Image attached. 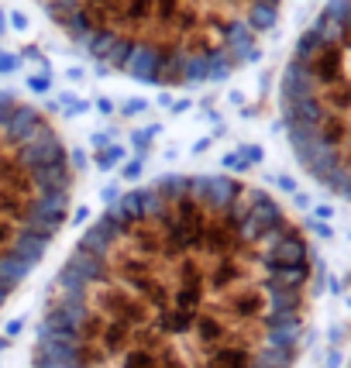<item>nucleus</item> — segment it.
I'll return each instance as SVG.
<instances>
[{
	"mask_svg": "<svg viewBox=\"0 0 351 368\" xmlns=\"http://www.w3.org/2000/svg\"><path fill=\"white\" fill-rule=\"evenodd\" d=\"M73 196V158L52 121L0 90V307L39 265Z\"/></svg>",
	"mask_w": 351,
	"mask_h": 368,
	"instance_id": "nucleus-3",
	"label": "nucleus"
},
{
	"mask_svg": "<svg viewBox=\"0 0 351 368\" xmlns=\"http://www.w3.org/2000/svg\"><path fill=\"white\" fill-rule=\"evenodd\" d=\"M86 58L148 86L234 76L269 39L283 0H39Z\"/></svg>",
	"mask_w": 351,
	"mask_h": 368,
	"instance_id": "nucleus-2",
	"label": "nucleus"
},
{
	"mask_svg": "<svg viewBox=\"0 0 351 368\" xmlns=\"http://www.w3.org/2000/svg\"><path fill=\"white\" fill-rule=\"evenodd\" d=\"M279 107L296 162L351 203V0H331L300 35Z\"/></svg>",
	"mask_w": 351,
	"mask_h": 368,
	"instance_id": "nucleus-4",
	"label": "nucleus"
},
{
	"mask_svg": "<svg viewBox=\"0 0 351 368\" xmlns=\"http://www.w3.org/2000/svg\"><path fill=\"white\" fill-rule=\"evenodd\" d=\"M313 255L245 179L162 175L79 237L35 337V368H292Z\"/></svg>",
	"mask_w": 351,
	"mask_h": 368,
	"instance_id": "nucleus-1",
	"label": "nucleus"
},
{
	"mask_svg": "<svg viewBox=\"0 0 351 368\" xmlns=\"http://www.w3.org/2000/svg\"><path fill=\"white\" fill-rule=\"evenodd\" d=\"M348 368H351V362H348Z\"/></svg>",
	"mask_w": 351,
	"mask_h": 368,
	"instance_id": "nucleus-5",
	"label": "nucleus"
}]
</instances>
